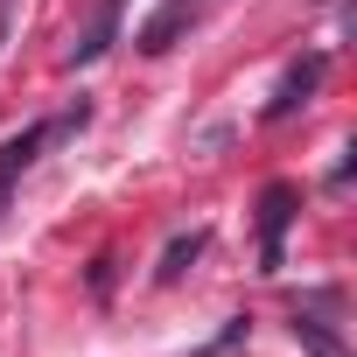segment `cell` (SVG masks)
Listing matches in <instances>:
<instances>
[{
    "instance_id": "6da1fadb",
    "label": "cell",
    "mask_w": 357,
    "mask_h": 357,
    "mask_svg": "<svg viewBox=\"0 0 357 357\" xmlns=\"http://www.w3.org/2000/svg\"><path fill=\"white\" fill-rule=\"evenodd\" d=\"M294 211H301V190H294V183H266V190H259V273H280Z\"/></svg>"
},
{
    "instance_id": "7a4b0ae2",
    "label": "cell",
    "mask_w": 357,
    "mask_h": 357,
    "mask_svg": "<svg viewBox=\"0 0 357 357\" xmlns=\"http://www.w3.org/2000/svg\"><path fill=\"white\" fill-rule=\"evenodd\" d=\"M322 70H329V56H322V50H308V56H294V63L280 70V91L266 98V119H294V112L308 105V91L322 84Z\"/></svg>"
},
{
    "instance_id": "3957f363",
    "label": "cell",
    "mask_w": 357,
    "mask_h": 357,
    "mask_svg": "<svg viewBox=\"0 0 357 357\" xmlns=\"http://www.w3.org/2000/svg\"><path fill=\"white\" fill-rule=\"evenodd\" d=\"M183 29H190V0H175V8H161V15H154V22L133 36V43H140V56H168Z\"/></svg>"
},
{
    "instance_id": "277c9868",
    "label": "cell",
    "mask_w": 357,
    "mask_h": 357,
    "mask_svg": "<svg viewBox=\"0 0 357 357\" xmlns=\"http://www.w3.org/2000/svg\"><path fill=\"white\" fill-rule=\"evenodd\" d=\"M112 36H119V8H98V22L70 43V56H63V63H70V70H77V63H98V56L112 50Z\"/></svg>"
},
{
    "instance_id": "5b68a950",
    "label": "cell",
    "mask_w": 357,
    "mask_h": 357,
    "mask_svg": "<svg viewBox=\"0 0 357 357\" xmlns=\"http://www.w3.org/2000/svg\"><path fill=\"white\" fill-rule=\"evenodd\" d=\"M204 245H211V225L183 231V238H175V245L161 252V273H154V280H183V273H190V259H204Z\"/></svg>"
},
{
    "instance_id": "8992f818",
    "label": "cell",
    "mask_w": 357,
    "mask_h": 357,
    "mask_svg": "<svg viewBox=\"0 0 357 357\" xmlns=\"http://www.w3.org/2000/svg\"><path fill=\"white\" fill-rule=\"evenodd\" d=\"M294 336H301V343H308L315 357H343V336H336V329H322V322H315L308 308H294Z\"/></svg>"
},
{
    "instance_id": "52a82bcc",
    "label": "cell",
    "mask_w": 357,
    "mask_h": 357,
    "mask_svg": "<svg viewBox=\"0 0 357 357\" xmlns=\"http://www.w3.org/2000/svg\"><path fill=\"white\" fill-rule=\"evenodd\" d=\"M8 15H15V0H0V43H8Z\"/></svg>"
},
{
    "instance_id": "ba28073f",
    "label": "cell",
    "mask_w": 357,
    "mask_h": 357,
    "mask_svg": "<svg viewBox=\"0 0 357 357\" xmlns=\"http://www.w3.org/2000/svg\"><path fill=\"white\" fill-rule=\"evenodd\" d=\"M8 197H15V175H0V211H8Z\"/></svg>"
},
{
    "instance_id": "9c48e42d",
    "label": "cell",
    "mask_w": 357,
    "mask_h": 357,
    "mask_svg": "<svg viewBox=\"0 0 357 357\" xmlns=\"http://www.w3.org/2000/svg\"><path fill=\"white\" fill-rule=\"evenodd\" d=\"M105 8H126V0H105Z\"/></svg>"
}]
</instances>
